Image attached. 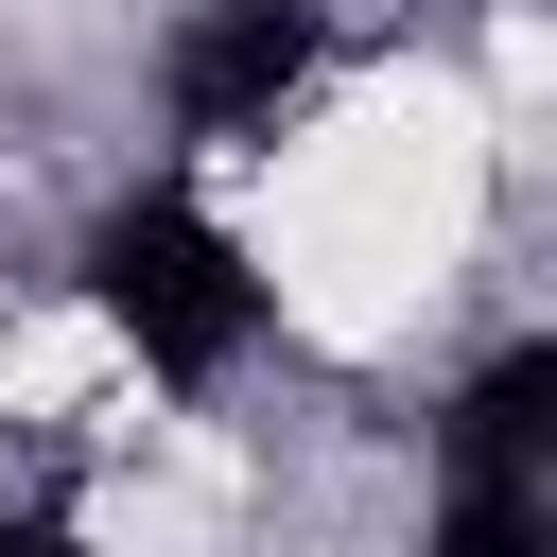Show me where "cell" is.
Segmentation results:
<instances>
[{
	"mask_svg": "<svg viewBox=\"0 0 557 557\" xmlns=\"http://www.w3.org/2000/svg\"><path fill=\"white\" fill-rule=\"evenodd\" d=\"M418 540L435 557H540L557 540V331H505L418 418Z\"/></svg>",
	"mask_w": 557,
	"mask_h": 557,
	"instance_id": "obj_3",
	"label": "cell"
},
{
	"mask_svg": "<svg viewBox=\"0 0 557 557\" xmlns=\"http://www.w3.org/2000/svg\"><path fill=\"white\" fill-rule=\"evenodd\" d=\"M348 70V0H157V52H139V104L191 174L226 157H278Z\"/></svg>",
	"mask_w": 557,
	"mask_h": 557,
	"instance_id": "obj_2",
	"label": "cell"
},
{
	"mask_svg": "<svg viewBox=\"0 0 557 557\" xmlns=\"http://www.w3.org/2000/svg\"><path fill=\"white\" fill-rule=\"evenodd\" d=\"M70 313H87V331L122 348V383L174 400V418H209V400L296 331L278 261L244 244V209H226L191 157H139V174L70 226Z\"/></svg>",
	"mask_w": 557,
	"mask_h": 557,
	"instance_id": "obj_1",
	"label": "cell"
}]
</instances>
